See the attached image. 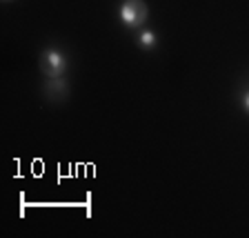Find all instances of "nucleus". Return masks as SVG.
<instances>
[{
  "label": "nucleus",
  "mask_w": 249,
  "mask_h": 238,
  "mask_svg": "<svg viewBox=\"0 0 249 238\" xmlns=\"http://www.w3.org/2000/svg\"><path fill=\"white\" fill-rule=\"evenodd\" d=\"M149 9L142 0H124L123 7H120V20L127 27H140L147 20Z\"/></svg>",
  "instance_id": "obj_1"
},
{
  "label": "nucleus",
  "mask_w": 249,
  "mask_h": 238,
  "mask_svg": "<svg viewBox=\"0 0 249 238\" xmlns=\"http://www.w3.org/2000/svg\"><path fill=\"white\" fill-rule=\"evenodd\" d=\"M40 67L49 78H58L67 69V58L62 56L58 49H45L40 56Z\"/></svg>",
  "instance_id": "obj_2"
},
{
  "label": "nucleus",
  "mask_w": 249,
  "mask_h": 238,
  "mask_svg": "<svg viewBox=\"0 0 249 238\" xmlns=\"http://www.w3.org/2000/svg\"><path fill=\"white\" fill-rule=\"evenodd\" d=\"M45 93H47V98L49 100H65L67 98V83H65V80H62L60 76L58 78H49V80H47L45 83Z\"/></svg>",
  "instance_id": "obj_3"
},
{
  "label": "nucleus",
  "mask_w": 249,
  "mask_h": 238,
  "mask_svg": "<svg viewBox=\"0 0 249 238\" xmlns=\"http://www.w3.org/2000/svg\"><path fill=\"white\" fill-rule=\"evenodd\" d=\"M138 45L145 47V49L154 47V45H156V34H154V31H149V29L140 31V34H138Z\"/></svg>",
  "instance_id": "obj_4"
},
{
  "label": "nucleus",
  "mask_w": 249,
  "mask_h": 238,
  "mask_svg": "<svg viewBox=\"0 0 249 238\" xmlns=\"http://www.w3.org/2000/svg\"><path fill=\"white\" fill-rule=\"evenodd\" d=\"M243 107H245V111H247V114H249V92L243 96Z\"/></svg>",
  "instance_id": "obj_5"
}]
</instances>
